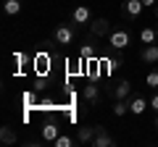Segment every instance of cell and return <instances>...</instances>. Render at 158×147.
I'll use <instances>...</instances> for the list:
<instances>
[{"label":"cell","mask_w":158,"mask_h":147,"mask_svg":"<svg viewBox=\"0 0 158 147\" xmlns=\"http://www.w3.org/2000/svg\"><path fill=\"white\" fill-rule=\"evenodd\" d=\"M77 40H79V26L71 21V18L63 21V24H58V26L53 29V42L61 45V47H71Z\"/></svg>","instance_id":"cell-1"},{"label":"cell","mask_w":158,"mask_h":147,"mask_svg":"<svg viewBox=\"0 0 158 147\" xmlns=\"http://www.w3.org/2000/svg\"><path fill=\"white\" fill-rule=\"evenodd\" d=\"M129 45H132V34L127 32V29H113V32L108 34V47H111L113 53L127 50Z\"/></svg>","instance_id":"cell-2"},{"label":"cell","mask_w":158,"mask_h":147,"mask_svg":"<svg viewBox=\"0 0 158 147\" xmlns=\"http://www.w3.org/2000/svg\"><path fill=\"white\" fill-rule=\"evenodd\" d=\"M82 100H85V110H90V108H98V105L103 102V92H100V87H98L95 81L85 84V89H82Z\"/></svg>","instance_id":"cell-3"},{"label":"cell","mask_w":158,"mask_h":147,"mask_svg":"<svg viewBox=\"0 0 158 147\" xmlns=\"http://www.w3.org/2000/svg\"><path fill=\"white\" fill-rule=\"evenodd\" d=\"M108 95H111L113 100H129V97L135 95V89H132V81H129V79H118L116 84L108 89Z\"/></svg>","instance_id":"cell-4"},{"label":"cell","mask_w":158,"mask_h":147,"mask_svg":"<svg viewBox=\"0 0 158 147\" xmlns=\"http://www.w3.org/2000/svg\"><path fill=\"white\" fill-rule=\"evenodd\" d=\"M142 0H124L121 3V16L127 18V21H137V18L142 16Z\"/></svg>","instance_id":"cell-5"},{"label":"cell","mask_w":158,"mask_h":147,"mask_svg":"<svg viewBox=\"0 0 158 147\" xmlns=\"http://www.w3.org/2000/svg\"><path fill=\"white\" fill-rule=\"evenodd\" d=\"M111 32H113V26H111V21H108V18L95 16V18L90 21V34H92V37H108Z\"/></svg>","instance_id":"cell-6"},{"label":"cell","mask_w":158,"mask_h":147,"mask_svg":"<svg viewBox=\"0 0 158 147\" xmlns=\"http://www.w3.org/2000/svg\"><path fill=\"white\" fill-rule=\"evenodd\" d=\"M92 18H95V16H92V11H90L87 6H77V8L71 11V21L77 24V26H90Z\"/></svg>","instance_id":"cell-7"},{"label":"cell","mask_w":158,"mask_h":147,"mask_svg":"<svg viewBox=\"0 0 158 147\" xmlns=\"http://www.w3.org/2000/svg\"><path fill=\"white\" fill-rule=\"evenodd\" d=\"M98 129H100L98 124H85V126H79V129H77V139H79V145H92V139H95Z\"/></svg>","instance_id":"cell-8"},{"label":"cell","mask_w":158,"mask_h":147,"mask_svg":"<svg viewBox=\"0 0 158 147\" xmlns=\"http://www.w3.org/2000/svg\"><path fill=\"white\" fill-rule=\"evenodd\" d=\"M92 147H116V137H113L106 126H100L98 134H95V139H92Z\"/></svg>","instance_id":"cell-9"},{"label":"cell","mask_w":158,"mask_h":147,"mask_svg":"<svg viewBox=\"0 0 158 147\" xmlns=\"http://www.w3.org/2000/svg\"><path fill=\"white\" fill-rule=\"evenodd\" d=\"M140 61L145 63V66H158V42L156 45H142Z\"/></svg>","instance_id":"cell-10"},{"label":"cell","mask_w":158,"mask_h":147,"mask_svg":"<svg viewBox=\"0 0 158 147\" xmlns=\"http://www.w3.org/2000/svg\"><path fill=\"white\" fill-rule=\"evenodd\" d=\"M148 105H150V100H145L142 95H132L129 97V110H132V116H142L148 110Z\"/></svg>","instance_id":"cell-11"},{"label":"cell","mask_w":158,"mask_h":147,"mask_svg":"<svg viewBox=\"0 0 158 147\" xmlns=\"http://www.w3.org/2000/svg\"><path fill=\"white\" fill-rule=\"evenodd\" d=\"M137 37H140L142 45H156V42H158V29L156 26H142Z\"/></svg>","instance_id":"cell-12"},{"label":"cell","mask_w":158,"mask_h":147,"mask_svg":"<svg viewBox=\"0 0 158 147\" xmlns=\"http://www.w3.org/2000/svg\"><path fill=\"white\" fill-rule=\"evenodd\" d=\"M111 113L116 116V118L132 116V110H129V100H116V102H113V108H111Z\"/></svg>","instance_id":"cell-13"},{"label":"cell","mask_w":158,"mask_h":147,"mask_svg":"<svg viewBox=\"0 0 158 147\" xmlns=\"http://www.w3.org/2000/svg\"><path fill=\"white\" fill-rule=\"evenodd\" d=\"M16 131L11 129V126H3V129H0V142H3V145H16Z\"/></svg>","instance_id":"cell-14"},{"label":"cell","mask_w":158,"mask_h":147,"mask_svg":"<svg viewBox=\"0 0 158 147\" xmlns=\"http://www.w3.org/2000/svg\"><path fill=\"white\" fill-rule=\"evenodd\" d=\"M3 11H6V16H19L21 13V0H6Z\"/></svg>","instance_id":"cell-15"},{"label":"cell","mask_w":158,"mask_h":147,"mask_svg":"<svg viewBox=\"0 0 158 147\" xmlns=\"http://www.w3.org/2000/svg\"><path fill=\"white\" fill-rule=\"evenodd\" d=\"M42 139L45 142H56L58 139V126L56 124H45L42 126Z\"/></svg>","instance_id":"cell-16"},{"label":"cell","mask_w":158,"mask_h":147,"mask_svg":"<svg viewBox=\"0 0 158 147\" xmlns=\"http://www.w3.org/2000/svg\"><path fill=\"white\" fill-rule=\"evenodd\" d=\"M53 145L56 147H74V145H79V139L77 137H69V134H58V139Z\"/></svg>","instance_id":"cell-17"},{"label":"cell","mask_w":158,"mask_h":147,"mask_svg":"<svg viewBox=\"0 0 158 147\" xmlns=\"http://www.w3.org/2000/svg\"><path fill=\"white\" fill-rule=\"evenodd\" d=\"M145 87H150V89H158V66H153L150 71H148V76H145Z\"/></svg>","instance_id":"cell-18"},{"label":"cell","mask_w":158,"mask_h":147,"mask_svg":"<svg viewBox=\"0 0 158 147\" xmlns=\"http://www.w3.org/2000/svg\"><path fill=\"white\" fill-rule=\"evenodd\" d=\"M79 55L85 58V61H87V58H92V55H95V50H92V45H90V42H85V45L79 47Z\"/></svg>","instance_id":"cell-19"},{"label":"cell","mask_w":158,"mask_h":147,"mask_svg":"<svg viewBox=\"0 0 158 147\" xmlns=\"http://www.w3.org/2000/svg\"><path fill=\"white\" fill-rule=\"evenodd\" d=\"M150 110L158 113V89H153V97H150Z\"/></svg>","instance_id":"cell-20"},{"label":"cell","mask_w":158,"mask_h":147,"mask_svg":"<svg viewBox=\"0 0 158 147\" xmlns=\"http://www.w3.org/2000/svg\"><path fill=\"white\" fill-rule=\"evenodd\" d=\"M142 6H145V8H156L158 0H142Z\"/></svg>","instance_id":"cell-21"},{"label":"cell","mask_w":158,"mask_h":147,"mask_svg":"<svg viewBox=\"0 0 158 147\" xmlns=\"http://www.w3.org/2000/svg\"><path fill=\"white\" fill-rule=\"evenodd\" d=\"M153 129H156V131H158V113H156V116H153Z\"/></svg>","instance_id":"cell-22"},{"label":"cell","mask_w":158,"mask_h":147,"mask_svg":"<svg viewBox=\"0 0 158 147\" xmlns=\"http://www.w3.org/2000/svg\"><path fill=\"white\" fill-rule=\"evenodd\" d=\"M156 16H158V6H156Z\"/></svg>","instance_id":"cell-23"},{"label":"cell","mask_w":158,"mask_h":147,"mask_svg":"<svg viewBox=\"0 0 158 147\" xmlns=\"http://www.w3.org/2000/svg\"><path fill=\"white\" fill-rule=\"evenodd\" d=\"M156 29H158V24H156Z\"/></svg>","instance_id":"cell-24"}]
</instances>
